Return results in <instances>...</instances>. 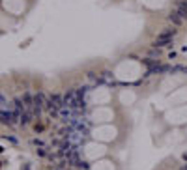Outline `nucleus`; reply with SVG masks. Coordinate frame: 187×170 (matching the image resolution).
<instances>
[{
    "label": "nucleus",
    "mask_w": 187,
    "mask_h": 170,
    "mask_svg": "<svg viewBox=\"0 0 187 170\" xmlns=\"http://www.w3.org/2000/svg\"><path fill=\"white\" fill-rule=\"evenodd\" d=\"M99 116V122H109L111 120V112H109V109H97L95 112H94V118H97Z\"/></svg>",
    "instance_id": "1"
},
{
    "label": "nucleus",
    "mask_w": 187,
    "mask_h": 170,
    "mask_svg": "<svg viewBox=\"0 0 187 170\" xmlns=\"http://www.w3.org/2000/svg\"><path fill=\"white\" fill-rule=\"evenodd\" d=\"M170 21H172L174 25H180V23H182V17H180V13H178V11H176V13H172V15H170Z\"/></svg>",
    "instance_id": "2"
}]
</instances>
